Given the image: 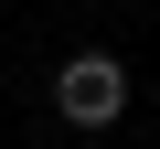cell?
<instances>
[{
	"mask_svg": "<svg viewBox=\"0 0 160 149\" xmlns=\"http://www.w3.org/2000/svg\"><path fill=\"white\" fill-rule=\"evenodd\" d=\"M53 117H64L75 138H107V128L128 117V64H118L107 43L64 53V64H53Z\"/></svg>",
	"mask_w": 160,
	"mask_h": 149,
	"instance_id": "cell-1",
	"label": "cell"
}]
</instances>
